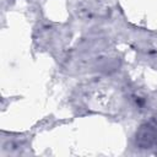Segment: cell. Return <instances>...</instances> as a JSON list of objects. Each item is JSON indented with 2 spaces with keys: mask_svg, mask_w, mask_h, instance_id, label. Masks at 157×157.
Listing matches in <instances>:
<instances>
[{
  "mask_svg": "<svg viewBox=\"0 0 157 157\" xmlns=\"http://www.w3.org/2000/svg\"><path fill=\"white\" fill-rule=\"evenodd\" d=\"M136 139L142 148H151L157 145V121L152 120L142 125Z\"/></svg>",
  "mask_w": 157,
  "mask_h": 157,
  "instance_id": "obj_1",
  "label": "cell"
}]
</instances>
